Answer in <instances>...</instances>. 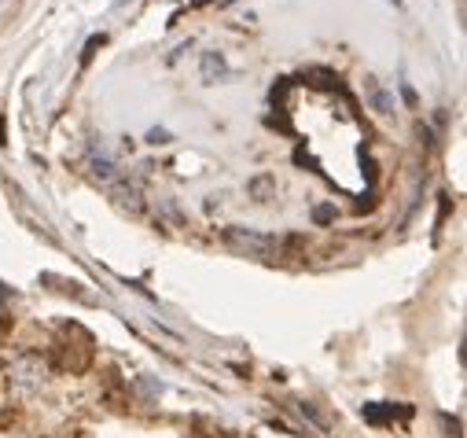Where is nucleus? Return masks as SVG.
I'll use <instances>...</instances> for the list:
<instances>
[{
	"label": "nucleus",
	"mask_w": 467,
	"mask_h": 438,
	"mask_svg": "<svg viewBox=\"0 0 467 438\" xmlns=\"http://www.w3.org/2000/svg\"><path fill=\"white\" fill-rule=\"evenodd\" d=\"M48 380V361L37 358V354H19L12 361V372H8V383H16L19 391H41V383Z\"/></svg>",
	"instance_id": "obj_1"
},
{
	"label": "nucleus",
	"mask_w": 467,
	"mask_h": 438,
	"mask_svg": "<svg viewBox=\"0 0 467 438\" xmlns=\"http://www.w3.org/2000/svg\"><path fill=\"white\" fill-rule=\"evenodd\" d=\"M224 244L228 247H236V251H244V255H262V258H269V255H280V240H273V236H258V233H244V229H228L224 233Z\"/></svg>",
	"instance_id": "obj_2"
},
{
	"label": "nucleus",
	"mask_w": 467,
	"mask_h": 438,
	"mask_svg": "<svg viewBox=\"0 0 467 438\" xmlns=\"http://www.w3.org/2000/svg\"><path fill=\"white\" fill-rule=\"evenodd\" d=\"M224 74H228L224 59H221V56H213V52H206V56H202V81H221Z\"/></svg>",
	"instance_id": "obj_3"
},
{
	"label": "nucleus",
	"mask_w": 467,
	"mask_h": 438,
	"mask_svg": "<svg viewBox=\"0 0 467 438\" xmlns=\"http://www.w3.org/2000/svg\"><path fill=\"white\" fill-rule=\"evenodd\" d=\"M5 306H8V291L0 287V313H5Z\"/></svg>",
	"instance_id": "obj_4"
},
{
	"label": "nucleus",
	"mask_w": 467,
	"mask_h": 438,
	"mask_svg": "<svg viewBox=\"0 0 467 438\" xmlns=\"http://www.w3.org/2000/svg\"><path fill=\"white\" fill-rule=\"evenodd\" d=\"M0 144H5V126H0Z\"/></svg>",
	"instance_id": "obj_5"
},
{
	"label": "nucleus",
	"mask_w": 467,
	"mask_h": 438,
	"mask_svg": "<svg viewBox=\"0 0 467 438\" xmlns=\"http://www.w3.org/2000/svg\"><path fill=\"white\" fill-rule=\"evenodd\" d=\"M394 5H401V0H394Z\"/></svg>",
	"instance_id": "obj_6"
},
{
	"label": "nucleus",
	"mask_w": 467,
	"mask_h": 438,
	"mask_svg": "<svg viewBox=\"0 0 467 438\" xmlns=\"http://www.w3.org/2000/svg\"><path fill=\"white\" fill-rule=\"evenodd\" d=\"M0 5H5V0H0Z\"/></svg>",
	"instance_id": "obj_7"
}]
</instances>
